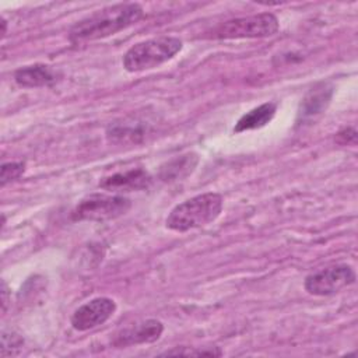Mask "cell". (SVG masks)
Here are the masks:
<instances>
[{"label": "cell", "instance_id": "obj_1", "mask_svg": "<svg viewBox=\"0 0 358 358\" xmlns=\"http://www.w3.org/2000/svg\"><path fill=\"white\" fill-rule=\"evenodd\" d=\"M144 11L137 3H119L103 7L76 22L69 31L73 43L96 41L110 36L136 24Z\"/></svg>", "mask_w": 358, "mask_h": 358}, {"label": "cell", "instance_id": "obj_2", "mask_svg": "<svg viewBox=\"0 0 358 358\" xmlns=\"http://www.w3.org/2000/svg\"><path fill=\"white\" fill-rule=\"evenodd\" d=\"M224 200L220 193L207 192L176 204L165 220L166 228L178 232L200 228L215 221L222 211Z\"/></svg>", "mask_w": 358, "mask_h": 358}, {"label": "cell", "instance_id": "obj_3", "mask_svg": "<svg viewBox=\"0 0 358 358\" xmlns=\"http://www.w3.org/2000/svg\"><path fill=\"white\" fill-rule=\"evenodd\" d=\"M183 48L176 36H157L133 45L123 56V67L129 73L155 69L175 57Z\"/></svg>", "mask_w": 358, "mask_h": 358}, {"label": "cell", "instance_id": "obj_4", "mask_svg": "<svg viewBox=\"0 0 358 358\" xmlns=\"http://www.w3.org/2000/svg\"><path fill=\"white\" fill-rule=\"evenodd\" d=\"M130 207V199L122 194L94 193L80 200L70 217L73 221H108L126 214Z\"/></svg>", "mask_w": 358, "mask_h": 358}, {"label": "cell", "instance_id": "obj_5", "mask_svg": "<svg viewBox=\"0 0 358 358\" xmlns=\"http://www.w3.org/2000/svg\"><path fill=\"white\" fill-rule=\"evenodd\" d=\"M280 28L278 20L271 13L238 17L221 22L214 34L218 39H248L274 35Z\"/></svg>", "mask_w": 358, "mask_h": 358}, {"label": "cell", "instance_id": "obj_6", "mask_svg": "<svg viewBox=\"0 0 358 358\" xmlns=\"http://www.w3.org/2000/svg\"><path fill=\"white\" fill-rule=\"evenodd\" d=\"M355 271L348 264H334L306 275L303 288L308 294L316 296L333 295L355 282Z\"/></svg>", "mask_w": 358, "mask_h": 358}, {"label": "cell", "instance_id": "obj_7", "mask_svg": "<svg viewBox=\"0 0 358 358\" xmlns=\"http://www.w3.org/2000/svg\"><path fill=\"white\" fill-rule=\"evenodd\" d=\"M116 312V302L108 296H96L78 306L71 315V326L78 331H87L103 324Z\"/></svg>", "mask_w": 358, "mask_h": 358}, {"label": "cell", "instance_id": "obj_8", "mask_svg": "<svg viewBox=\"0 0 358 358\" xmlns=\"http://www.w3.org/2000/svg\"><path fill=\"white\" fill-rule=\"evenodd\" d=\"M152 133V123L140 116H127L115 120L106 127V138L112 144L133 145L143 143Z\"/></svg>", "mask_w": 358, "mask_h": 358}, {"label": "cell", "instance_id": "obj_9", "mask_svg": "<svg viewBox=\"0 0 358 358\" xmlns=\"http://www.w3.org/2000/svg\"><path fill=\"white\" fill-rule=\"evenodd\" d=\"M164 331V324L157 319H145L129 327L119 330L113 338L112 345L117 348L137 345V344H148L157 341Z\"/></svg>", "mask_w": 358, "mask_h": 358}, {"label": "cell", "instance_id": "obj_10", "mask_svg": "<svg viewBox=\"0 0 358 358\" xmlns=\"http://www.w3.org/2000/svg\"><path fill=\"white\" fill-rule=\"evenodd\" d=\"M152 182L151 175L143 168H133L123 172H116L99 180V187L115 192H133L150 187Z\"/></svg>", "mask_w": 358, "mask_h": 358}, {"label": "cell", "instance_id": "obj_11", "mask_svg": "<svg viewBox=\"0 0 358 358\" xmlns=\"http://www.w3.org/2000/svg\"><path fill=\"white\" fill-rule=\"evenodd\" d=\"M331 95H333V90L327 84L322 83L315 85L305 95V98L299 105L298 122L302 123V122H310L312 119L315 120V117H317L327 109Z\"/></svg>", "mask_w": 358, "mask_h": 358}, {"label": "cell", "instance_id": "obj_12", "mask_svg": "<svg viewBox=\"0 0 358 358\" xmlns=\"http://www.w3.org/2000/svg\"><path fill=\"white\" fill-rule=\"evenodd\" d=\"M14 80L20 87H49L57 81V73L48 64L36 63L20 67L14 73Z\"/></svg>", "mask_w": 358, "mask_h": 358}, {"label": "cell", "instance_id": "obj_13", "mask_svg": "<svg viewBox=\"0 0 358 358\" xmlns=\"http://www.w3.org/2000/svg\"><path fill=\"white\" fill-rule=\"evenodd\" d=\"M197 164H199V155L196 152H186V154L173 157L172 159L164 162L159 166L158 178L166 183L182 180L194 172Z\"/></svg>", "mask_w": 358, "mask_h": 358}, {"label": "cell", "instance_id": "obj_14", "mask_svg": "<svg viewBox=\"0 0 358 358\" xmlns=\"http://www.w3.org/2000/svg\"><path fill=\"white\" fill-rule=\"evenodd\" d=\"M277 110V103L275 102H264L252 110L246 112L241 119L236 122L234 131L235 133H242L248 130H255L266 126L267 123L271 122Z\"/></svg>", "mask_w": 358, "mask_h": 358}, {"label": "cell", "instance_id": "obj_15", "mask_svg": "<svg viewBox=\"0 0 358 358\" xmlns=\"http://www.w3.org/2000/svg\"><path fill=\"white\" fill-rule=\"evenodd\" d=\"M22 345H24V338L18 333H15L13 330L3 331V334H1V355L3 357L17 355L21 351Z\"/></svg>", "mask_w": 358, "mask_h": 358}, {"label": "cell", "instance_id": "obj_16", "mask_svg": "<svg viewBox=\"0 0 358 358\" xmlns=\"http://www.w3.org/2000/svg\"><path fill=\"white\" fill-rule=\"evenodd\" d=\"M161 355H193V357H220L222 351L218 347H204V348H190V347H178L162 352Z\"/></svg>", "mask_w": 358, "mask_h": 358}, {"label": "cell", "instance_id": "obj_17", "mask_svg": "<svg viewBox=\"0 0 358 358\" xmlns=\"http://www.w3.org/2000/svg\"><path fill=\"white\" fill-rule=\"evenodd\" d=\"M25 172V162H6L0 171V185L4 187L7 183L18 179Z\"/></svg>", "mask_w": 358, "mask_h": 358}, {"label": "cell", "instance_id": "obj_18", "mask_svg": "<svg viewBox=\"0 0 358 358\" xmlns=\"http://www.w3.org/2000/svg\"><path fill=\"white\" fill-rule=\"evenodd\" d=\"M336 143L340 145H348V144H355L357 143V130L354 127H344L341 129L336 137Z\"/></svg>", "mask_w": 358, "mask_h": 358}, {"label": "cell", "instance_id": "obj_19", "mask_svg": "<svg viewBox=\"0 0 358 358\" xmlns=\"http://www.w3.org/2000/svg\"><path fill=\"white\" fill-rule=\"evenodd\" d=\"M8 288H7V284L6 281L3 280L1 281V305H3V313L6 312L7 309V303H8Z\"/></svg>", "mask_w": 358, "mask_h": 358}, {"label": "cell", "instance_id": "obj_20", "mask_svg": "<svg viewBox=\"0 0 358 358\" xmlns=\"http://www.w3.org/2000/svg\"><path fill=\"white\" fill-rule=\"evenodd\" d=\"M1 27H3V31H1V38L6 36V32H7V21L4 18H1Z\"/></svg>", "mask_w": 358, "mask_h": 358}]
</instances>
